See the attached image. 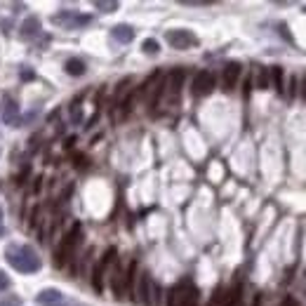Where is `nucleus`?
<instances>
[{"mask_svg":"<svg viewBox=\"0 0 306 306\" xmlns=\"http://www.w3.org/2000/svg\"><path fill=\"white\" fill-rule=\"evenodd\" d=\"M22 78H24V80H31V78H33V71H24Z\"/></svg>","mask_w":306,"mask_h":306,"instance_id":"nucleus-27","label":"nucleus"},{"mask_svg":"<svg viewBox=\"0 0 306 306\" xmlns=\"http://www.w3.org/2000/svg\"><path fill=\"white\" fill-rule=\"evenodd\" d=\"M240 73H243V66L238 61H229L222 71V83H224V90L226 92H233L236 90L238 80H240Z\"/></svg>","mask_w":306,"mask_h":306,"instance_id":"nucleus-9","label":"nucleus"},{"mask_svg":"<svg viewBox=\"0 0 306 306\" xmlns=\"http://www.w3.org/2000/svg\"><path fill=\"white\" fill-rule=\"evenodd\" d=\"M71 120L76 122V125L83 120V118H80V99H76L73 104H71Z\"/></svg>","mask_w":306,"mask_h":306,"instance_id":"nucleus-22","label":"nucleus"},{"mask_svg":"<svg viewBox=\"0 0 306 306\" xmlns=\"http://www.w3.org/2000/svg\"><path fill=\"white\" fill-rule=\"evenodd\" d=\"M10 287V278L5 275V271H0V290H8Z\"/></svg>","mask_w":306,"mask_h":306,"instance_id":"nucleus-24","label":"nucleus"},{"mask_svg":"<svg viewBox=\"0 0 306 306\" xmlns=\"http://www.w3.org/2000/svg\"><path fill=\"white\" fill-rule=\"evenodd\" d=\"M301 99H306V76H304V83H301Z\"/></svg>","mask_w":306,"mask_h":306,"instance_id":"nucleus-28","label":"nucleus"},{"mask_svg":"<svg viewBox=\"0 0 306 306\" xmlns=\"http://www.w3.org/2000/svg\"><path fill=\"white\" fill-rule=\"evenodd\" d=\"M64 69H66V73H69V76L78 78V76H83V73H85V61H80V59H69L66 64H64Z\"/></svg>","mask_w":306,"mask_h":306,"instance_id":"nucleus-17","label":"nucleus"},{"mask_svg":"<svg viewBox=\"0 0 306 306\" xmlns=\"http://www.w3.org/2000/svg\"><path fill=\"white\" fill-rule=\"evenodd\" d=\"M94 8L101 10V12H115V10H118V3H115V0H97Z\"/></svg>","mask_w":306,"mask_h":306,"instance_id":"nucleus-20","label":"nucleus"},{"mask_svg":"<svg viewBox=\"0 0 306 306\" xmlns=\"http://www.w3.org/2000/svg\"><path fill=\"white\" fill-rule=\"evenodd\" d=\"M151 285H153V278L148 273H141L139 275V285H137V299L141 301L144 306H151Z\"/></svg>","mask_w":306,"mask_h":306,"instance_id":"nucleus-10","label":"nucleus"},{"mask_svg":"<svg viewBox=\"0 0 306 306\" xmlns=\"http://www.w3.org/2000/svg\"><path fill=\"white\" fill-rule=\"evenodd\" d=\"M268 76H271V85H273V90L278 94H285V85H283V69L280 66H273V69L268 71Z\"/></svg>","mask_w":306,"mask_h":306,"instance_id":"nucleus-16","label":"nucleus"},{"mask_svg":"<svg viewBox=\"0 0 306 306\" xmlns=\"http://www.w3.org/2000/svg\"><path fill=\"white\" fill-rule=\"evenodd\" d=\"M111 36H113L115 43L127 45V43H132V40H134V29H132V26H127V24H118V26H113Z\"/></svg>","mask_w":306,"mask_h":306,"instance_id":"nucleus-12","label":"nucleus"},{"mask_svg":"<svg viewBox=\"0 0 306 306\" xmlns=\"http://www.w3.org/2000/svg\"><path fill=\"white\" fill-rule=\"evenodd\" d=\"M240 292H243V287H240V283H236L233 287H231L229 292H226V299H224V306H236L238 301H240Z\"/></svg>","mask_w":306,"mask_h":306,"instance_id":"nucleus-18","label":"nucleus"},{"mask_svg":"<svg viewBox=\"0 0 306 306\" xmlns=\"http://www.w3.org/2000/svg\"><path fill=\"white\" fill-rule=\"evenodd\" d=\"M212 90H214V73L212 71H200V73H196L193 85H191L193 97H207V94H212Z\"/></svg>","mask_w":306,"mask_h":306,"instance_id":"nucleus-8","label":"nucleus"},{"mask_svg":"<svg viewBox=\"0 0 306 306\" xmlns=\"http://www.w3.org/2000/svg\"><path fill=\"white\" fill-rule=\"evenodd\" d=\"M294 94H297V76H292L290 78V92H287V97H294Z\"/></svg>","mask_w":306,"mask_h":306,"instance_id":"nucleus-23","label":"nucleus"},{"mask_svg":"<svg viewBox=\"0 0 306 306\" xmlns=\"http://www.w3.org/2000/svg\"><path fill=\"white\" fill-rule=\"evenodd\" d=\"M17 104L15 101H8L5 104V111H3V118H5V122H10V125H17Z\"/></svg>","mask_w":306,"mask_h":306,"instance_id":"nucleus-19","label":"nucleus"},{"mask_svg":"<svg viewBox=\"0 0 306 306\" xmlns=\"http://www.w3.org/2000/svg\"><path fill=\"white\" fill-rule=\"evenodd\" d=\"M113 264H115V247H108L106 252H104V257L97 261L94 271H92V285H94L97 292H104V280H101V278H104V273H106Z\"/></svg>","mask_w":306,"mask_h":306,"instance_id":"nucleus-4","label":"nucleus"},{"mask_svg":"<svg viewBox=\"0 0 306 306\" xmlns=\"http://www.w3.org/2000/svg\"><path fill=\"white\" fill-rule=\"evenodd\" d=\"M141 50H144L146 54H156V52H158V50H161V45H158V40L146 38L144 43H141Z\"/></svg>","mask_w":306,"mask_h":306,"instance_id":"nucleus-21","label":"nucleus"},{"mask_svg":"<svg viewBox=\"0 0 306 306\" xmlns=\"http://www.w3.org/2000/svg\"><path fill=\"white\" fill-rule=\"evenodd\" d=\"M78 243H80V224H76V226L66 233V238H64L59 252H57V266H64V259H71V254H73Z\"/></svg>","mask_w":306,"mask_h":306,"instance_id":"nucleus-5","label":"nucleus"},{"mask_svg":"<svg viewBox=\"0 0 306 306\" xmlns=\"http://www.w3.org/2000/svg\"><path fill=\"white\" fill-rule=\"evenodd\" d=\"M168 306H198V290L191 280L177 283L168 294Z\"/></svg>","mask_w":306,"mask_h":306,"instance_id":"nucleus-2","label":"nucleus"},{"mask_svg":"<svg viewBox=\"0 0 306 306\" xmlns=\"http://www.w3.org/2000/svg\"><path fill=\"white\" fill-rule=\"evenodd\" d=\"M111 285H113L115 297L118 299L125 297V268H122V264H115L113 273H111Z\"/></svg>","mask_w":306,"mask_h":306,"instance_id":"nucleus-11","label":"nucleus"},{"mask_svg":"<svg viewBox=\"0 0 306 306\" xmlns=\"http://www.w3.org/2000/svg\"><path fill=\"white\" fill-rule=\"evenodd\" d=\"M165 40H168L175 50H189V47L198 45V38L193 36L191 31H184V29L168 31V33H165Z\"/></svg>","mask_w":306,"mask_h":306,"instance_id":"nucleus-7","label":"nucleus"},{"mask_svg":"<svg viewBox=\"0 0 306 306\" xmlns=\"http://www.w3.org/2000/svg\"><path fill=\"white\" fill-rule=\"evenodd\" d=\"M0 236H3V229H0Z\"/></svg>","mask_w":306,"mask_h":306,"instance_id":"nucleus-30","label":"nucleus"},{"mask_svg":"<svg viewBox=\"0 0 306 306\" xmlns=\"http://www.w3.org/2000/svg\"><path fill=\"white\" fill-rule=\"evenodd\" d=\"M283 306H299V301H297V299H294V297H285Z\"/></svg>","mask_w":306,"mask_h":306,"instance_id":"nucleus-26","label":"nucleus"},{"mask_svg":"<svg viewBox=\"0 0 306 306\" xmlns=\"http://www.w3.org/2000/svg\"><path fill=\"white\" fill-rule=\"evenodd\" d=\"M40 33V19L38 17H29L22 24V38H36Z\"/></svg>","mask_w":306,"mask_h":306,"instance_id":"nucleus-13","label":"nucleus"},{"mask_svg":"<svg viewBox=\"0 0 306 306\" xmlns=\"http://www.w3.org/2000/svg\"><path fill=\"white\" fill-rule=\"evenodd\" d=\"M0 219H3V210H0Z\"/></svg>","mask_w":306,"mask_h":306,"instance_id":"nucleus-29","label":"nucleus"},{"mask_svg":"<svg viewBox=\"0 0 306 306\" xmlns=\"http://www.w3.org/2000/svg\"><path fill=\"white\" fill-rule=\"evenodd\" d=\"M50 22L54 26H64V29H83L87 24H92V17L90 15H80V12H59V15H54Z\"/></svg>","mask_w":306,"mask_h":306,"instance_id":"nucleus-3","label":"nucleus"},{"mask_svg":"<svg viewBox=\"0 0 306 306\" xmlns=\"http://www.w3.org/2000/svg\"><path fill=\"white\" fill-rule=\"evenodd\" d=\"M182 83H184V71L182 69H175L170 71L168 78L163 80V94L168 97L172 104L179 99V92H182Z\"/></svg>","mask_w":306,"mask_h":306,"instance_id":"nucleus-6","label":"nucleus"},{"mask_svg":"<svg viewBox=\"0 0 306 306\" xmlns=\"http://www.w3.org/2000/svg\"><path fill=\"white\" fill-rule=\"evenodd\" d=\"M76 168H87V158L85 156H76Z\"/></svg>","mask_w":306,"mask_h":306,"instance_id":"nucleus-25","label":"nucleus"},{"mask_svg":"<svg viewBox=\"0 0 306 306\" xmlns=\"http://www.w3.org/2000/svg\"><path fill=\"white\" fill-rule=\"evenodd\" d=\"M8 261L17 271H22V273H36V271H40V257L29 245L8 250Z\"/></svg>","mask_w":306,"mask_h":306,"instance_id":"nucleus-1","label":"nucleus"},{"mask_svg":"<svg viewBox=\"0 0 306 306\" xmlns=\"http://www.w3.org/2000/svg\"><path fill=\"white\" fill-rule=\"evenodd\" d=\"M304 12H306V5H304Z\"/></svg>","mask_w":306,"mask_h":306,"instance_id":"nucleus-31","label":"nucleus"},{"mask_svg":"<svg viewBox=\"0 0 306 306\" xmlns=\"http://www.w3.org/2000/svg\"><path fill=\"white\" fill-rule=\"evenodd\" d=\"M254 85H257V90H268L271 87V76H268L266 66H257L254 69Z\"/></svg>","mask_w":306,"mask_h":306,"instance_id":"nucleus-14","label":"nucleus"},{"mask_svg":"<svg viewBox=\"0 0 306 306\" xmlns=\"http://www.w3.org/2000/svg\"><path fill=\"white\" fill-rule=\"evenodd\" d=\"M38 301L40 304H47V306H54V304H61L64 297H61L59 290H43L38 294Z\"/></svg>","mask_w":306,"mask_h":306,"instance_id":"nucleus-15","label":"nucleus"}]
</instances>
